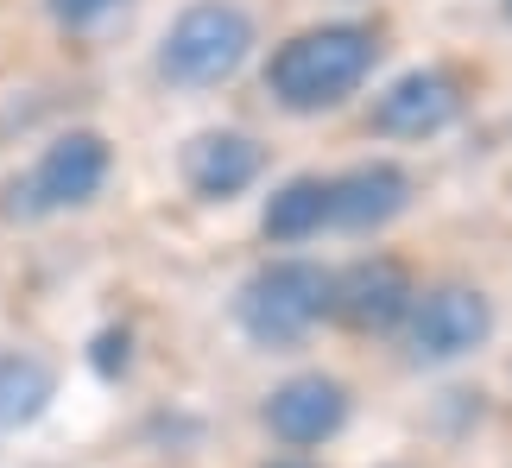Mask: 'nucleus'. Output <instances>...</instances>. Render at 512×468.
<instances>
[{"label": "nucleus", "mask_w": 512, "mask_h": 468, "mask_svg": "<svg viewBox=\"0 0 512 468\" xmlns=\"http://www.w3.org/2000/svg\"><path fill=\"white\" fill-rule=\"evenodd\" d=\"M373 57H380V32L336 19V26H310L298 38H285L279 57L266 64V89L279 95V108L291 114H323L348 102L354 89L367 83Z\"/></svg>", "instance_id": "nucleus-1"}, {"label": "nucleus", "mask_w": 512, "mask_h": 468, "mask_svg": "<svg viewBox=\"0 0 512 468\" xmlns=\"http://www.w3.org/2000/svg\"><path fill=\"white\" fill-rule=\"evenodd\" d=\"M253 51V19L234 0H196L171 19L165 45H159V70L177 89H209L228 83Z\"/></svg>", "instance_id": "nucleus-2"}, {"label": "nucleus", "mask_w": 512, "mask_h": 468, "mask_svg": "<svg viewBox=\"0 0 512 468\" xmlns=\"http://www.w3.org/2000/svg\"><path fill=\"white\" fill-rule=\"evenodd\" d=\"M234 317H241V329L253 342H266V348L298 342L317 317H329V272L310 266V260H272L241 285Z\"/></svg>", "instance_id": "nucleus-3"}, {"label": "nucleus", "mask_w": 512, "mask_h": 468, "mask_svg": "<svg viewBox=\"0 0 512 468\" xmlns=\"http://www.w3.org/2000/svg\"><path fill=\"white\" fill-rule=\"evenodd\" d=\"M405 323H411L405 329L411 361L443 367V361L475 355V348L494 336V304H487L475 285H437V291H424V298L411 304Z\"/></svg>", "instance_id": "nucleus-4"}, {"label": "nucleus", "mask_w": 512, "mask_h": 468, "mask_svg": "<svg viewBox=\"0 0 512 468\" xmlns=\"http://www.w3.org/2000/svg\"><path fill=\"white\" fill-rule=\"evenodd\" d=\"M108 165H114V159H108V140H102V133H89V127L57 133V140L38 152L26 190H13V197H26L32 216L83 209V203H95V190L108 184Z\"/></svg>", "instance_id": "nucleus-5"}, {"label": "nucleus", "mask_w": 512, "mask_h": 468, "mask_svg": "<svg viewBox=\"0 0 512 468\" xmlns=\"http://www.w3.org/2000/svg\"><path fill=\"white\" fill-rule=\"evenodd\" d=\"M418 291H411V272L399 260H354L342 279H329V310L348 323V329H392L411 317Z\"/></svg>", "instance_id": "nucleus-6"}, {"label": "nucleus", "mask_w": 512, "mask_h": 468, "mask_svg": "<svg viewBox=\"0 0 512 468\" xmlns=\"http://www.w3.org/2000/svg\"><path fill=\"white\" fill-rule=\"evenodd\" d=\"M456 114H462V83L449 70L424 64V70H405L399 83L380 89V102H373V127L399 133V140H424V133H443Z\"/></svg>", "instance_id": "nucleus-7"}, {"label": "nucleus", "mask_w": 512, "mask_h": 468, "mask_svg": "<svg viewBox=\"0 0 512 468\" xmlns=\"http://www.w3.org/2000/svg\"><path fill=\"white\" fill-rule=\"evenodd\" d=\"M348 418V386L329 374H291L279 393L266 399V424L272 437L291 443V450H310V443L336 437Z\"/></svg>", "instance_id": "nucleus-8"}, {"label": "nucleus", "mask_w": 512, "mask_h": 468, "mask_svg": "<svg viewBox=\"0 0 512 468\" xmlns=\"http://www.w3.org/2000/svg\"><path fill=\"white\" fill-rule=\"evenodd\" d=\"M260 165H266V152L260 140H247V133H196V140L184 146V178L196 197H215V203H228V197H241V190L260 178Z\"/></svg>", "instance_id": "nucleus-9"}, {"label": "nucleus", "mask_w": 512, "mask_h": 468, "mask_svg": "<svg viewBox=\"0 0 512 468\" xmlns=\"http://www.w3.org/2000/svg\"><path fill=\"white\" fill-rule=\"evenodd\" d=\"M405 203H411V178L386 159L354 165L348 178L329 184V222H342V228H380V222L399 216Z\"/></svg>", "instance_id": "nucleus-10"}, {"label": "nucleus", "mask_w": 512, "mask_h": 468, "mask_svg": "<svg viewBox=\"0 0 512 468\" xmlns=\"http://www.w3.org/2000/svg\"><path fill=\"white\" fill-rule=\"evenodd\" d=\"M57 374L38 355H0V431H19L51 405Z\"/></svg>", "instance_id": "nucleus-11"}, {"label": "nucleus", "mask_w": 512, "mask_h": 468, "mask_svg": "<svg viewBox=\"0 0 512 468\" xmlns=\"http://www.w3.org/2000/svg\"><path fill=\"white\" fill-rule=\"evenodd\" d=\"M329 222V184L323 178H291L272 190L266 203V234L272 241H304V234H317Z\"/></svg>", "instance_id": "nucleus-12"}, {"label": "nucleus", "mask_w": 512, "mask_h": 468, "mask_svg": "<svg viewBox=\"0 0 512 468\" xmlns=\"http://www.w3.org/2000/svg\"><path fill=\"white\" fill-rule=\"evenodd\" d=\"M45 7H51V19H57V26H95V19H102V13H114L121 0H45Z\"/></svg>", "instance_id": "nucleus-13"}, {"label": "nucleus", "mask_w": 512, "mask_h": 468, "mask_svg": "<svg viewBox=\"0 0 512 468\" xmlns=\"http://www.w3.org/2000/svg\"><path fill=\"white\" fill-rule=\"evenodd\" d=\"M95 367H102V374H121L127 367V329H102V336H95Z\"/></svg>", "instance_id": "nucleus-14"}, {"label": "nucleus", "mask_w": 512, "mask_h": 468, "mask_svg": "<svg viewBox=\"0 0 512 468\" xmlns=\"http://www.w3.org/2000/svg\"><path fill=\"white\" fill-rule=\"evenodd\" d=\"M266 468H310V462H266Z\"/></svg>", "instance_id": "nucleus-15"}, {"label": "nucleus", "mask_w": 512, "mask_h": 468, "mask_svg": "<svg viewBox=\"0 0 512 468\" xmlns=\"http://www.w3.org/2000/svg\"><path fill=\"white\" fill-rule=\"evenodd\" d=\"M506 19H512V0H506Z\"/></svg>", "instance_id": "nucleus-16"}]
</instances>
